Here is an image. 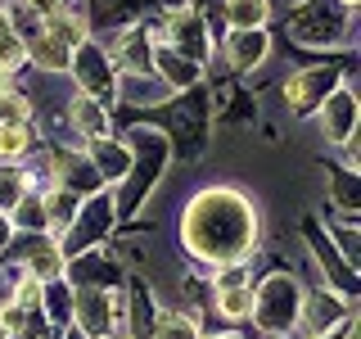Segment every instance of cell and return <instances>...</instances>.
<instances>
[{"instance_id":"8d00e7d4","label":"cell","mask_w":361,"mask_h":339,"mask_svg":"<svg viewBox=\"0 0 361 339\" xmlns=\"http://www.w3.org/2000/svg\"><path fill=\"white\" fill-rule=\"evenodd\" d=\"M59 339H86V335H82V331H77V326H73V331H63Z\"/></svg>"},{"instance_id":"8992f818","label":"cell","mask_w":361,"mask_h":339,"mask_svg":"<svg viewBox=\"0 0 361 339\" xmlns=\"http://www.w3.org/2000/svg\"><path fill=\"white\" fill-rule=\"evenodd\" d=\"M113 222H118V199L104 195V190H95V195H86V203H77V218L68 222V231L59 235V249L63 258L73 254H86V244L104 240L113 231Z\"/></svg>"},{"instance_id":"52a82bcc","label":"cell","mask_w":361,"mask_h":339,"mask_svg":"<svg viewBox=\"0 0 361 339\" xmlns=\"http://www.w3.org/2000/svg\"><path fill=\"white\" fill-rule=\"evenodd\" d=\"M68 68H73V82L82 95L99 100V105H109V100H118V68H113L109 50L99 41H82L73 50V59H68Z\"/></svg>"},{"instance_id":"836d02e7","label":"cell","mask_w":361,"mask_h":339,"mask_svg":"<svg viewBox=\"0 0 361 339\" xmlns=\"http://www.w3.org/2000/svg\"><path fill=\"white\" fill-rule=\"evenodd\" d=\"M14 244V222H9V213H0V254Z\"/></svg>"},{"instance_id":"74e56055","label":"cell","mask_w":361,"mask_h":339,"mask_svg":"<svg viewBox=\"0 0 361 339\" xmlns=\"http://www.w3.org/2000/svg\"><path fill=\"white\" fill-rule=\"evenodd\" d=\"M199 339H240V335H231V331H221V335H199Z\"/></svg>"},{"instance_id":"d6a6232c","label":"cell","mask_w":361,"mask_h":339,"mask_svg":"<svg viewBox=\"0 0 361 339\" xmlns=\"http://www.w3.org/2000/svg\"><path fill=\"white\" fill-rule=\"evenodd\" d=\"M68 5H73V0H27V9L37 18H54V14H63Z\"/></svg>"},{"instance_id":"d4e9b609","label":"cell","mask_w":361,"mask_h":339,"mask_svg":"<svg viewBox=\"0 0 361 339\" xmlns=\"http://www.w3.org/2000/svg\"><path fill=\"white\" fill-rule=\"evenodd\" d=\"M221 18L231 23V32H240V28H267L271 0H226V5H221Z\"/></svg>"},{"instance_id":"5b68a950","label":"cell","mask_w":361,"mask_h":339,"mask_svg":"<svg viewBox=\"0 0 361 339\" xmlns=\"http://www.w3.org/2000/svg\"><path fill=\"white\" fill-rule=\"evenodd\" d=\"M348 14L338 0H302L298 9H289V32L298 45H343L348 41Z\"/></svg>"},{"instance_id":"f546056e","label":"cell","mask_w":361,"mask_h":339,"mask_svg":"<svg viewBox=\"0 0 361 339\" xmlns=\"http://www.w3.org/2000/svg\"><path fill=\"white\" fill-rule=\"evenodd\" d=\"M9 122H32V100L18 86L0 90V127H9Z\"/></svg>"},{"instance_id":"484cf974","label":"cell","mask_w":361,"mask_h":339,"mask_svg":"<svg viewBox=\"0 0 361 339\" xmlns=\"http://www.w3.org/2000/svg\"><path fill=\"white\" fill-rule=\"evenodd\" d=\"M9 222H14V231H23V235H50V226H45V203H41V195L37 190H27L14 208H9Z\"/></svg>"},{"instance_id":"83f0119b","label":"cell","mask_w":361,"mask_h":339,"mask_svg":"<svg viewBox=\"0 0 361 339\" xmlns=\"http://www.w3.org/2000/svg\"><path fill=\"white\" fill-rule=\"evenodd\" d=\"M334 181H330V195H334V203H338V213H357L361 208V181H357V172L353 167H343V172H330Z\"/></svg>"},{"instance_id":"f1b7e54d","label":"cell","mask_w":361,"mask_h":339,"mask_svg":"<svg viewBox=\"0 0 361 339\" xmlns=\"http://www.w3.org/2000/svg\"><path fill=\"white\" fill-rule=\"evenodd\" d=\"M27 172H18L14 163H0V213H9L14 208V203L27 195Z\"/></svg>"},{"instance_id":"4fadbf2b","label":"cell","mask_w":361,"mask_h":339,"mask_svg":"<svg viewBox=\"0 0 361 339\" xmlns=\"http://www.w3.org/2000/svg\"><path fill=\"white\" fill-rule=\"evenodd\" d=\"M50 181L54 186H68L73 195H95V190H104V181H99L95 163H90L86 154H73L68 145H59V150H50Z\"/></svg>"},{"instance_id":"ffe728a7","label":"cell","mask_w":361,"mask_h":339,"mask_svg":"<svg viewBox=\"0 0 361 339\" xmlns=\"http://www.w3.org/2000/svg\"><path fill=\"white\" fill-rule=\"evenodd\" d=\"M63 271H73V280L77 285H99V290H113L118 285V263H113L109 254H95V258H86V254H73L63 263Z\"/></svg>"},{"instance_id":"cb8c5ba5","label":"cell","mask_w":361,"mask_h":339,"mask_svg":"<svg viewBox=\"0 0 361 339\" xmlns=\"http://www.w3.org/2000/svg\"><path fill=\"white\" fill-rule=\"evenodd\" d=\"M199 316L195 312H185V308H167V312H158L154 316V326H149V339H199Z\"/></svg>"},{"instance_id":"5bb4252c","label":"cell","mask_w":361,"mask_h":339,"mask_svg":"<svg viewBox=\"0 0 361 339\" xmlns=\"http://www.w3.org/2000/svg\"><path fill=\"white\" fill-rule=\"evenodd\" d=\"M63 249L54 235H23V244H18V267L23 271H32L37 280H54V276H63Z\"/></svg>"},{"instance_id":"30bf717a","label":"cell","mask_w":361,"mask_h":339,"mask_svg":"<svg viewBox=\"0 0 361 339\" xmlns=\"http://www.w3.org/2000/svg\"><path fill=\"white\" fill-rule=\"evenodd\" d=\"M316 127H321V141L325 145H348L357 136V95L348 82H338L330 95L321 100V109H316Z\"/></svg>"},{"instance_id":"277c9868","label":"cell","mask_w":361,"mask_h":339,"mask_svg":"<svg viewBox=\"0 0 361 339\" xmlns=\"http://www.w3.org/2000/svg\"><path fill=\"white\" fill-rule=\"evenodd\" d=\"M298 303H302V285L289 276V271H271L253 285V308L248 316L257 321V331H293L298 326Z\"/></svg>"},{"instance_id":"7a4b0ae2","label":"cell","mask_w":361,"mask_h":339,"mask_svg":"<svg viewBox=\"0 0 361 339\" xmlns=\"http://www.w3.org/2000/svg\"><path fill=\"white\" fill-rule=\"evenodd\" d=\"M167 136L158 127H131L127 136V150H131V172L118 181L122 195H118V218H131L135 208H145V199L158 190L163 181V167H167Z\"/></svg>"},{"instance_id":"603a6c76","label":"cell","mask_w":361,"mask_h":339,"mask_svg":"<svg viewBox=\"0 0 361 339\" xmlns=\"http://www.w3.org/2000/svg\"><path fill=\"white\" fill-rule=\"evenodd\" d=\"M41 203H45V226H50V235L59 240V235L68 231V222L77 218V203H82V195H73L68 186H50L41 195Z\"/></svg>"},{"instance_id":"8fae6325","label":"cell","mask_w":361,"mask_h":339,"mask_svg":"<svg viewBox=\"0 0 361 339\" xmlns=\"http://www.w3.org/2000/svg\"><path fill=\"white\" fill-rule=\"evenodd\" d=\"M154 41L172 45L176 54H185V59H195V64L208 59V23H203L190 5L185 9H172V14L163 18V32H158Z\"/></svg>"},{"instance_id":"7402d4cb","label":"cell","mask_w":361,"mask_h":339,"mask_svg":"<svg viewBox=\"0 0 361 339\" xmlns=\"http://www.w3.org/2000/svg\"><path fill=\"white\" fill-rule=\"evenodd\" d=\"M23 45H27V59L37 64L41 73H68V59H73V50H68L59 37H50L45 28H41V32H32V37L23 41Z\"/></svg>"},{"instance_id":"d590c367","label":"cell","mask_w":361,"mask_h":339,"mask_svg":"<svg viewBox=\"0 0 361 339\" xmlns=\"http://www.w3.org/2000/svg\"><path fill=\"white\" fill-rule=\"evenodd\" d=\"M307 339H343V326H338V331H325V335H307Z\"/></svg>"},{"instance_id":"3957f363","label":"cell","mask_w":361,"mask_h":339,"mask_svg":"<svg viewBox=\"0 0 361 339\" xmlns=\"http://www.w3.org/2000/svg\"><path fill=\"white\" fill-rule=\"evenodd\" d=\"M73 326H77L86 339L127 335V299H122V290L73 285ZM127 339H131V335H127Z\"/></svg>"},{"instance_id":"ba28073f","label":"cell","mask_w":361,"mask_h":339,"mask_svg":"<svg viewBox=\"0 0 361 339\" xmlns=\"http://www.w3.org/2000/svg\"><path fill=\"white\" fill-rule=\"evenodd\" d=\"M338 82H348V73H338L330 64H312V68H298V73L285 77V86H280V100H285V109L293 118H312L316 109H321V100L330 95Z\"/></svg>"},{"instance_id":"44dd1931","label":"cell","mask_w":361,"mask_h":339,"mask_svg":"<svg viewBox=\"0 0 361 339\" xmlns=\"http://www.w3.org/2000/svg\"><path fill=\"white\" fill-rule=\"evenodd\" d=\"M90 150H86V158L90 163H95V172H99V181H113V186H118L122 177L131 172V150L127 145H118V141H86Z\"/></svg>"},{"instance_id":"4dcf8cb0","label":"cell","mask_w":361,"mask_h":339,"mask_svg":"<svg viewBox=\"0 0 361 339\" xmlns=\"http://www.w3.org/2000/svg\"><path fill=\"white\" fill-rule=\"evenodd\" d=\"M27 316H32V308H23V303L5 299V303H0V331L14 335V339H23V335H27Z\"/></svg>"},{"instance_id":"f35d334b","label":"cell","mask_w":361,"mask_h":339,"mask_svg":"<svg viewBox=\"0 0 361 339\" xmlns=\"http://www.w3.org/2000/svg\"><path fill=\"white\" fill-rule=\"evenodd\" d=\"M338 5H343V9H357V5H361V0H338Z\"/></svg>"},{"instance_id":"e575fe53","label":"cell","mask_w":361,"mask_h":339,"mask_svg":"<svg viewBox=\"0 0 361 339\" xmlns=\"http://www.w3.org/2000/svg\"><path fill=\"white\" fill-rule=\"evenodd\" d=\"M18 86V73H14V68H5V64H0V90H14Z\"/></svg>"},{"instance_id":"9a60e30c","label":"cell","mask_w":361,"mask_h":339,"mask_svg":"<svg viewBox=\"0 0 361 339\" xmlns=\"http://www.w3.org/2000/svg\"><path fill=\"white\" fill-rule=\"evenodd\" d=\"M208 105L195 95V100H185V105H176L172 113V141L180 145V154L185 158H199L203 154V141H208Z\"/></svg>"},{"instance_id":"6da1fadb","label":"cell","mask_w":361,"mask_h":339,"mask_svg":"<svg viewBox=\"0 0 361 339\" xmlns=\"http://www.w3.org/2000/svg\"><path fill=\"white\" fill-rule=\"evenodd\" d=\"M262 235L253 199L240 195L235 186H208L185 203L180 218V244L185 254L203 267H226V263H248Z\"/></svg>"},{"instance_id":"9c48e42d","label":"cell","mask_w":361,"mask_h":339,"mask_svg":"<svg viewBox=\"0 0 361 339\" xmlns=\"http://www.w3.org/2000/svg\"><path fill=\"white\" fill-rule=\"evenodd\" d=\"M353 316V299L338 294L330 285H316V290H302V303H298V326L307 335H325V331H338V326Z\"/></svg>"},{"instance_id":"ab89813d","label":"cell","mask_w":361,"mask_h":339,"mask_svg":"<svg viewBox=\"0 0 361 339\" xmlns=\"http://www.w3.org/2000/svg\"><path fill=\"white\" fill-rule=\"evenodd\" d=\"M113 339H127V335H113Z\"/></svg>"},{"instance_id":"4316f807","label":"cell","mask_w":361,"mask_h":339,"mask_svg":"<svg viewBox=\"0 0 361 339\" xmlns=\"http://www.w3.org/2000/svg\"><path fill=\"white\" fill-rule=\"evenodd\" d=\"M37 150V136H32V122H9L0 127V163H18Z\"/></svg>"},{"instance_id":"e0dca14e","label":"cell","mask_w":361,"mask_h":339,"mask_svg":"<svg viewBox=\"0 0 361 339\" xmlns=\"http://www.w3.org/2000/svg\"><path fill=\"white\" fill-rule=\"evenodd\" d=\"M68 127H73L82 141H104V136L113 131V118H109V109L99 105V100H90V95H82L77 90L73 100H68Z\"/></svg>"},{"instance_id":"7c38bea8","label":"cell","mask_w":361,"mask_h":339,"mask_svg":"<svg viewBox=\"0 0 361 339\" xmlns=\"http://www.w3.org/2000/svg\"><path fill=\"white\" fill-rule=\"evenodd\" d=\"M302 235H307V244H312V258L325 271V285L338 290V294H348V299H357V267L334 249V240H330V235H321V226H316V222L302 226Z\"/></svg>"},{"instance_id":"2e32d148","label":"cell","mask_w":361,"mask_h":339,"mask_svg":"<svg viewBox=\"0 0 361 339\" xmlns=\"http://www.w3.org/2000/svg\"><path fill=\"white\" fill-rule=\"evenodd\" d=\"M271 59V37L267 28H240L226 37V64L235 68V73H253V68H262Z\"/></svg>"},{"instance_id":"d6986e66","label":"cell","mask_w":361,"mask_h":339,"mask_svg":"<svg viewBox=\"0 0 361 339\" xmlns=\"http://www.w3.org/2000/svg\"><path fill=\"white\" fill-rule=\"evenodd\" d=\"M73 5L86 14L90 28H95V23H99V28H118V23L140 18L149 0H73Z\"/></svg>"},{"instance_id":"ac0fdd59","label":"cell","mask_w":361,"mask_h":339,"mask_svg":"<svg viewBox=\"0 0 361 339\" xmlns=\"http://www.w3.org/2000/svg\"><path fill=\"white\" fill-rule=\"evenodd\" d=\"M149 64H154V73L163 77V82L172 86L176 95H180V90H195V86H199V73H203V64L185 59V54H176L172 45H163V41H154V59H149Z\"/></svg>"},{"instance_id":"1f68e13d","label":"cell","mask_w":361,"mask_h":339,"mask_svg":"<svg viewBox=\"0 0 361 339\" xmlns=\"http://www.w3.org/2000/svg\"><path fill=\"white\" fill-rule=\"evenodd\" d=\"M41 285L45 280H37L32 271H23L18 285H14V303H23V308H41Z\"/></svg>"}]
</instances>
